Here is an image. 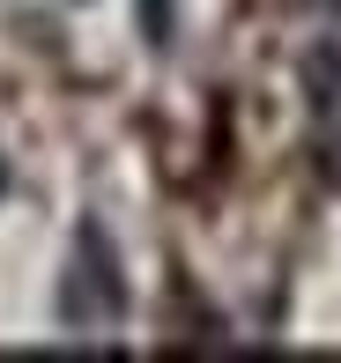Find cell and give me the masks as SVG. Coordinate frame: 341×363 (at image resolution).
<instances>
[{
  "label": "cell",
  "instance_id": "1",
  "mask_svg": "<svg viewBox=\"0 0 341 363\" xmlns=\"http://www.w3.org/2000/svg\"><path fill=\"white\" fill-rule=\"evenodd\" d=\"M119 319H126L119 252H111L104 223H82L74 230V259H67V274H60V326H67L74 341H104Z\"/></svg>",
  "mask_w": 341,
  "mask_h": 363
},
{
  "label": "cell",
  "instance_id": "2",
  "mask_svg": "<svg viewBox=\"0 0 341 363\" xmlns=\"http://www.w3.org/2000/svg\"><path fill=\"white\" fill-rule=\"evenodd\" d=\"M0 186H8V163H0Z\"/></svg>",
  "mask_w": 341,
  "mask_h": 363
},
{
  "label": "cell",
  "instance_id": "3",
  "mask_svg": "<svg viewBox=\"0 0 341 363\" xmlns=\"http://www.w3.org/2000/svg\"><path fill=\"white\" fill-rule=\"evenodd\" d=\"M327 8H341V0H327Z\"/></svg>",
  "mask_w": 341,
  "mask_h": 363
}]
</instances>
